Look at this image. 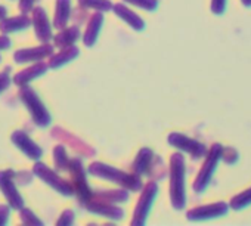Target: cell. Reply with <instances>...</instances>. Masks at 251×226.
<instances>
[{
  "label": "cell",
  "mask_w": 251,
  "mask_h": 226,
  "mask_svg": "<svg viewBox=\"0 0 251 226\" xmlns=\"http://www.w3.org/2000/svg\"><path fill=\"white\" fill-rule=\"evenodd\" d=\"M12 142L24 152V154H27L28 155V158H33V160H39L40 157H42V154H43V151H42V148L40 147H37L24 132H15L14 135H12Z\"/></svg>",
  "instance_id": "obj_11"
},
{
  "label": "cell",
  "mask_w": 251,
  "mask_h": 226,
  "mask_svg": "<svg viewBox=\"0 0 251 226\" xmlns=\"http://www.w3.org/2000/svg\"><path fill=\"white\" fill-rule=\"evenodd\" d=\"M157 192H158V186L155 182H150L144 188V192H142L138 207L135 210V217L132 220V225H144L145 223L147 216H148V213L152 207V202L157 197Z\"/></svg>",
  "instance_id": "obj_7"
},
{
  "label": "cell",
  "mask_w": 251,
  "mask_h": 226,
  "mask_svg": "<svg viewBox=\"0 0 251 226\" xmlns=\"http://www.w3.org/2000/svg\"><path fill=\"white\" fill-rule=\"evenodd\" d=\"M48 68H49L48 64L39 62V64L30 67L28 70H24V71H21L20 74H17V75L14 77V83L18 84V86H24V84H27L28 81H31L33 78H36V77L45 74V71H46Z\"/></svg>",
  "instance_id": "obj_15"
},
{
  "label": "cell",
  "mask_w": 251,
  "mask_h": 226,
  "mask_svg": "<svg viewBox=\"0 0 251 226\" xmlns=\"http://www.w3.org/2000/svg\"><path fill=\"white\" fill-rule=\"evenodd\" d=\"M30 25V20L25 15L15 17V18H8L0 21V31L2 33H12L18 30H24Z\"/></svg>",
  "instance_id": "obj_19"
},
{
  "label": "cell",
  "mask_w": 251,
  "mask_h": 226,
  "mask_svg": "<svg viewBox=\"0 0 251 226\" xmlns=\"http://www.w3.org/2000/svg\"><path fill=\"white\" fill-rule=\"evenodd\" d=\"M21 219H23V222L24 223H27V225H42V222L30 211V210H24V208H21Z\"/></svg>",
  "instance_id": "obj_29"
},
{
  "label": "cell",
  "mask_w": 251,
  "mask_h": 226,
  "mask_svg": "<svg viewBox=\"0 0 251 226\" xmlns=\"http://www.w3.org/2000/svg\"><path fill=\"white\" fill-rule=\"evenodd\" d=\"M229 213V204L225 201H216L211 204L194 207L186 213L188 220L191 222H201V220H211V219H219L225 217Z\"/></svg>",
  "instance_id": "obj_6"
},
{
  "label": "cell",
  "mask_w": 251,
  "mask_h": 226,
  "mask_svg": "<svg viewBox=\"0 0 251 226\" xmlns=\"http://www.w3.org/2000/svg\"><path fill=\"white\" fill-rule=\"evenodd\" d=\"M55 164H56V167L59 170H67L68 164H70V161H68V158L65 155V150L61 145H58L55 148Z\"/></svg>",
  "instance_id": "obj_26"
},
{
  "label": "cell",
  "mask_w": 251,
  "mask_h": 226,
  "mask_svg": "<svg viewBox=\"0 0 251 226\" xmlns=\"http://www.w3.org/2000/svg\"><path fill=\"white\" fill-rule=\"evenodd\" d=\"M241 3H242L245 8H251V0H241Z\"/></svg>",
  "instance_id": "obj_34"
},
{
  "label": "cell",
  "mask_w": 251,
  "mask_h": 226,
  "mask_svg": "<svg viewBox=\"0 0 251 226\" xmlns=\"http://www.w3.org/2000/svg\"><path fill=\"white\" fill-rule=\"evenodd\" d=\"M239 160V154L235 148L232 147H223L222 150V161H225L227 166H233L236 164Z\"/></svg>",
  "instance_id": "obj_25"
},
{
  "label": "cell",
  "mask_w": 251,
  "mask_h": 226,
  "mask_svg": "<svg viewBox=\"0 0 251 226\" xmlns=\"http://www.w3.org/2000/svg\"><path fill=\"white\" fill-rule=\"evenodd\" d=\"M80 36V28L78 27H70L62 30L56 37H55V45L58 48H67L71 46Z\"/></svg>",
  "instance_id": "obj_21"
},
{
  "label": "cell",
  "mask_w": 251,
  "mask_h": 226,
  "mask_svg": "<svg viewBox=\"0 0 251 226\" xmlns=\"http://www.w3.org/2000/svg\"><path fill=\"white\" fill-rule=\"evenodd\" d=\"M78 3L84 8H95L98 11H111L112 5L109 0H78Z\"/></svg>",
  "instance_id": "obj_24"
},
{
  "label": "cell",
  "mask_w": 251,
  "mask_h": 226,
  "mask_svg": "<svg viewBox=\"0 0 251 226\" xmlns=\"http://www.w3.org/2000/svg\"><path fill=\"white\" fill-rule=\"evenodd\" d=\"M9 208L6 205H0V225H5L8 222Z\"/></svg>",
  "instance_id": "obj_31"
},
{
  "label": "cell",
  "mask_w": 251,
  "mask_h": 226,
  "mask_svg": "<svg viewBox=\"0 0 251 226\" xmlns=\"http://www.w3.org/2000/svg\"><path fill=\"white\" fill-rule=\"evenodd\" d=\"M169 144L177 150H180L182 152H186L189 154L194 160H200V158H204L205 154H207V147L197 141V139H192L183 133H179V132H173L169 135L167 138Z\"/></svg>",
  "instance_id": "obj_5"
},
{
  "label": "cell",
  "mask_w": 251,
  "mask_h": 226,
  "mask_svg": "<svg viewBox=\"0 0 251 226\" xmlns=\"http://www.w3.org/2000/svg\"><path fill=\"white\" fill-rule=\"evenodd\" d=\"M14 172L12 170H5V172H0V189L5 194L6 200L9 201L11 207H14L15 210H21L24 205V200L23 197L18 194L15 185H14Z\"/></svg>",
  "instance_id": "obj_10"
},
{
  "label": "cell",
  "mask_w": 251,
  "mask_h": 226,
  "mask_svg": "<svg viewBox=\"0 0 251 226\" xmlns=\"http://www.w3.org/2000/svg\"><path fill=\"white\" fill-rule=\"evenodd\" d=\"M53 48L50 45H43L40 48H33V49H21L20 52L15 53V61L18 64H24V62H30V61H39L43 59L49 55H52Z\"/></svg>",
  "instance_id": "obj_12"
},
{
  "label": "cell",
  "mask_w": 251,
  "mask_h": 226,
  "mask_svg": "<svg viewBox=\"0 0 251 226\" xmlns=\"http://www.w3.org/2000/svg\"><path fill=\"white\" fill-rule=\"evenodd\" d=\"M71 167V176H73V188H74V194L78 195L81 204L84 205L90 198H92V191L87 186L86 182V175L84 170L81 167V161L78 158H74L73 161H70L68 164Z\"/></svg>",
  "instance_id": "obj_8"
},
{
  "label": "cell",
  "mask_w": 251,
  "mask_h": 226,
  "mask_svg": "<svg viewBox=\"0 0 251 226\" xmlns=\"http://www.w3.org/2000/svg\"><path fill=\"white\" fill-rule=\"evenodd\" d=\"M21 99H23L24 105L28 108V111L31 112L33 120L37 126L46 127L50 125V114L48 112L46 106L42 103V100L39 99L37 93L31 87L25 86L21 90Z\"/></svg>",
  "instance_id": "obj_4"
},
{
  "label": "cell",
  "mask_w": 251,
  "mask_h": 226,
  "mask_svg": "<svg viewBox=\"0 0 251 226\" xmlns=\"http://www.w3.org/2000/svg\"><path fill=\"white\" fill-rule=\"evenodd\" d=\"M126 2L133 3V5H136L142 9H147V11H155L158 6L157 0H126Z\"/></svg>",
  "instance_id": "obj_27"
},
{
  "label": "cell",
  "mask_w": 251,
  "mask_h": 226,
  "mask_svg": "<svg viewBox=\"0 0 251 226\" xmlns=\"http://www.w3.org/2000/svg\"><path fill=\"white\" fill-rule=\"evenodd\" d=\"M112 9H114V12L117 14L118 18L124 20L126 23H127L130 27H133L135 30H144V28H145L144 20H141L136 14H133L132 11H129L124 5H120V3H118V5L112 6Z\"/></svg>",
  "instance_id": "obj_16"
},
{
  "label": "cell",
  "mask_w": 251,
  "mask_h": 226,
  "mask_svg": "<svg viewBox=\"0 0 251 226\" xmlns=\"http://www.w3.org/2000/svg\"><path fill=\"white\" fill-rule=\"evenodd\" d=\"M56 15H55V27L56 28H64L67 21L70 20L71 14V5L70 0H56Z\"/></svg>",
  "instance_id": "obj_20"
},
{
  "label": "cell",
  "mask_w": 251,
  "mask_h": 226,
  "mask_svg": "<svg viewBox=\"0 0 251 226\" xmlns=\"http://www.w3.org/2000/svg\"><path fill=\"white\" fill-rule=\"evenodd\" d=\"M152 158H154V154H152L151 150H148V148L141 150V152H139V155H138V158H136V161H135V164H133V170H135L138 175L148 173V169H150V166H151Z\"/></svg>",
  "instance_id": "obj_22"
},
{
  "label": "cell",
  "mask_w": 251,
  "mask_h": 226,
  "mask_svg": "<svg viewBox=\"0 0 251 226\" xmlns=\"http://www.w3.org/2000/svg\"><path fill=\"white\" fill-rule=\"evenodd\" d=\"M89 173L93 176H98V177L108 179V180L115 182V183H121L123 186L129 188L132 191H139L142 188V182H141L139 176H133L129 173L120 172L118 169L102 164V163H93L89 167Z\"/></svg>",
  "instance_id": "obj_3"
},
{
  "label": "cell",
  "mask_w": 251,
  "mask_h": 226,
  "mask_svg": "<svg viewBox=\"0 0 251 226\" xmlns=\"http://www.w3.org/2000/svg\"><path fill=\"white\" fill-rule=\"evenodd\" d=\"M222 150H223L222 144H213L210 147V150H207L204 163H202V166L194 180V185H192L194 192L202 194L208 188V185L213 179V175L216 173V169H217L219 163L222 161Z\"/></svg>",
  "instance_id": "obj_2"
},
{
  "label": "cell",
  "mask_w": 251,
  "mask_h": 226,
  "mask_svg": "<svg viewBox=\"0 0 251 226\" xmlns=\"http://www.w3.org/2000/svg\"><path fill=\"white\" fill-rule=\"evenodd\" d=\"M33 3H34V0H21L20 8H21V11H23L24 14H27V12L33 8Z\"/></svg>",
  "instance_id": "obj_32"
},
{
  "label": "cell",
  "mask_w": 251,
  "mask_h": 226,
  "mask_svg": "<svg viewBox=\"0 0 251 226\" xmlns=\"http://www.w3.org/2000/svg\"><path fill=\"white\" fill-rule=\"evenodd\" d=\"M11 84V77L8 73H0V92H3L5 89H8Z\"/></svg>",
  "instance_id": "obj_30"
},
{
  "label": "cell",
  "mask_w": 251,
  "mask_h": 226,
  "mask_svg": "<svg viewBox=\"0 0 251 226\" xmlns=\"http://www.w3.org/2000/svg\"><path fill=\"white\" fill-rule=\"evenodd\" d=\"M226 5H227V0H211V12L216 17H222L226 12Z\"/></svg>",
  "instance_id": "obj_28"
},
{
  "label": "cell",
  "mask_w": 251,
  "mask_h": 226,
  "mask_svg": "<svg viewBox=\"0 0 251 226\" xmlns=\"http://www.w3.org/2000/svg\"><path fill=\"white\" fill-rule=\"evenodd\" d=\"M84 205H86V208H87L89 211H92V213H98V214L105 216V217L121 219V217H123V214H124V211H123L121 208L114 207L111 202H106V201H103V202H89V201H87Z\"/></svg>",
  "instance_id": "obj_14"
},
{
  "label": "cell",
  "mask_w": 251,
  "mask_h": 226,
  "mask_svg": "<svg viewBox=\"0 0 251 226\" xmlns=\"http://www.w3.org/2000/svg\"><path fill=\"white\" fill-rule=\"evenodd\" d=\"M77 56H78V49L71 45V46H67L65 49H62L59 53L53 55V58L50 59V62L48 65H49V68H58V67L73 61Z\"/></svg>",
  "instance_id": "obj_18"
},
{
  "label": "cell",
  "mask_w": 251,
  "mask_h": 226,
  "mask_svg": "<svg viewBox=\"0 0 251 226\" xmlns=\"http://www.w3.org/2000/svg\"><path fill=\"white\" fill-rule=\"evenodd\" d=\"M250 205H251V188L236 194L229 201V208H232L235 211H241V210H244V208H247Z\"/></svg>",
  "instance_id": "obj_23"
},
{
  "label": "cell",
  "mask_w": 251,
  "mask_h": 226,
  "mask_svg": "<svg viewBox=\"0 0 251 226\" xmlns=\"http://www.w3.org/2000/svg\"><path fill=\"white\" fill-rule=\"evenodd\" d=\"M185 157L179 152L170 158V200L176 210H183L186 205V186H185Z\"/></svg>",
  "instance_id": "obj_1"
},
{
  "label": "cell",
  "mask_w": 251,
  "mask_h": 226,
  "mask_svg": "<svg viewBox=\"0 0 251 226\" xmlns=\"http://www.w3.org/2000/svg\"><path fill=\"white\" fill-rule=\"evenodd\" d=\"M34 173H36L40 179H43L46 183H49L52 188H55L56 191H59L61 194H64V195H73V194H74L73 185H70L68 182H65L64 179H61L55 172L49 170L45 164L37 163V164L34 166Z\"/></svg>",
  "instance_id": "obj_9"
},
{
  "label": "cell",
  "mask_w": 251,
  "mask_h": 226,
  "mask_svg": "<svg viewBox=\"0 0 251 226\" xmlns=\"http://www.w3.org/2000/svg\"><path fill=\"white\" fill-rule=\"evenodd\" d=\"M11 46V42H9V39L8 37H0V50L2 49H8Z\"/></svg>",
  "instance_id": "obj_33"
},
{
  "label": "cell",
  "mask_w": 251,
  "mask_h": 226,
  "mask_svg": "<svg viewBox=\"0 0 251 226\" xmlns=\"http://www.w3.org/2000/svg\"><path fill=\"white\" fill-rule=\"evenodd\" d=\"M102 20H103V17L99 12L92 17V20L89 23V27H87V30L84 33V39H83L86 46H93L95 45L96 37H98L99 30H100V25H102Z\"/></svg>",
  "instance_id": "obj_17"
},
{
  "label": "cell",
  "mask_w": 251,
  "mask_h": 226,
  "mask_svg": "<svg viewBox=\"0 0 251 226\" xmlns=\"http://www.w3.org/2000/svg\"><path fill=\"white\" fill-rule=\"evenodd\" d=\"M34 15V25H36V36L40 42H48L52 36L50 31V24L46 17V12L43 8H34L33 11Z\"/></svg>",
  "instance_id": "obj_13"
},
{
  "label": "cell",
  "mask_w": 251,
  "mask_h": 226,
  "mask_svg": "<svg viewBox=\"0 0 251 226\" xmlns=\"http://www.w3.org/2000/svg\"><path fill=\"white\" fill-rule=\"evenodd\" d=\"M5 15H6V8L0 6V18H5Z\"/></svg>",
  "instance_id": "obj_35"
}]
</instances>
